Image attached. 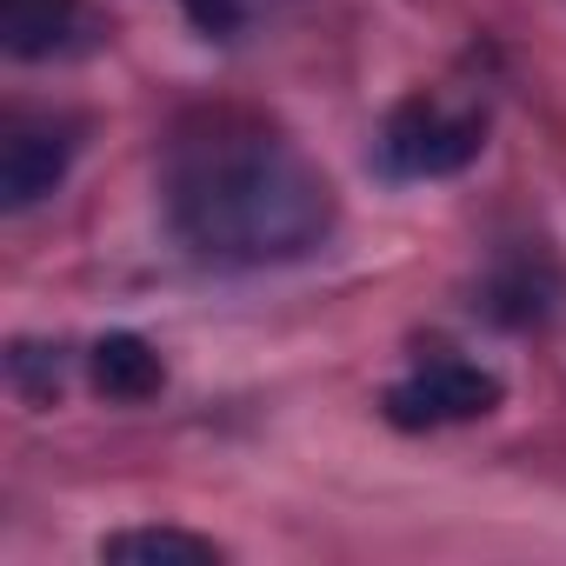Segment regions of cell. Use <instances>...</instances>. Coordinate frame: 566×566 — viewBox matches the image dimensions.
<instances>
[{"mask_svg": "<svg viewBox=\"0 0 566 566\" xmlns=\"http://www.w3.org/2000/svg\"><path fill=\"white\" fill-rule=\"evenodd\" d=\"M8 374H14V387H21L28 400H54V394H61V360H54L48 347H34V340H21V347L8 354Z\"/></svg>", "mask_w": 566, "mask_h": 566, "instance_id": "obj_10", "label": "cell"}, {"mask_svg": "<svg viewBox=\"0 0 566 566\" xmlns=\"http://www.w3.org/2000/svg\"><path fill=\"white\" fill-rule=\"evenodd\" d=\"M480 307L500 321V327H539L553 307H559V266L539 253V247H513L493 260L486 287H480Z\"/></svg>", "mask_w": 566, "mask_h": 566, "instance_id": "obj_5", "label": "cell"}, {"mask_svg": "<svg viewBox=\"0 0 566 566\" xmlns=\"http://www.w3.org/2000/svg\"><path fill=\"white\" fill-rule=\"evenodd\" d=\"M87 374H94V387H101L107 400H120V407H140V400H154V394L167 387V360H160L140 334H107V340H94Z\"/></svg>", "mask_w": 566, "mask_h": 566, "instance_id": "obj_7", "label": "cell"}, {"mask_svg": "<svg viewBox=\"0 0 566 566\" xmlns=\"http://www.w3.org/2000/svg\"><path fill=\"white\" fill-rule=\"evenodd\" d=\"M480 147H486V107L467 94H440V87L407 94L380 127V167L394 180H447L473 167Z\"/></svg>", "mask_w": 566, "mask_h": 566, "instance_id": "obj_2", "label": "cell"}, {"mask_svg": "<svg viewBox=\"0 0 566 566\" xmlns=\"http://www.w3.org/2000/svg\"><path fill=\"white\" fill-rule=\"evenodd\" d=\"M81 154V127L67 114H8L0 127V207L28 213L34 200H48L67 167Z\"/></svg>", "mask_w": 566, "mask_h": 566, "instance_id": "obj_4", "label": "cell"}, {"mask_svg": "<svg viewBox=\"0 0 566 566\" xmlns=\"http://www.w3.org/2000/svg\"><path fill=\"white\" fill-rule=\"evenodd\" d=\"M160 207L193 260L233 273L294 266L340 227L327 167L253 107H187L167 127Z\"/></svg>", "mask_w": 566, "mask_h": 566, "instance_id": "obj_1", "label": "cell"}, {"mask_svg": "<svg viewBox=\"0 0 566 566\" xmlns=\"http://www.w3.org/2000/svg\"><path fill=\"white\" fill-rule=\"evenodd\" d=\"M260 14V0H187V21L207 34V41H240Z\"/></svg>", "mask_w": 566, "mask_h": 566, "instance_id": "obj_9", "label": "cell"}, {"mask_svg": "<svg viewBox=\"0 0 566 566\" xmlns=\"http://www.w3.org/2000/svg\"><path fill=\"white\" fill-rule=\"evenodd\" d=\"M87 0H0V48L8 61H54L87 41Z\"/></svg>", "mask_w": 566, "mask_h": 566, "instance_id": "obj_6", "label": "cell"}, {"mask_svg": "<svg viewBox=\"0 0 566 566\" xmlns=\"http://www.w3.org/2000/svg\"><path fill=\"white\" fill-rule=\"evenodd\" d=\"M101 559H227L220 539L207 533H180V526H127V533H107L101 539Z\"/></svg>", "mask_w": 566, "mask_h": 566, "instance_id": "obj_8", "label": "cell"}, {"mask_svg": "<svg viewBox=\"0 0 566 566\" xmlns=\"http://www.w3.org/2000/svg\"><path fill=\"white\" fill-rule=\"evenodd\" d=\"M500 374L453 354V347H433L420 354L387 394H380V413L407 433H433V427H460V420H486L500 407Z\"/></svg>", "mask_w": 566, "mask_h": 566, "instance_id": "obj_3", "label": "cell"}]
</instances>
